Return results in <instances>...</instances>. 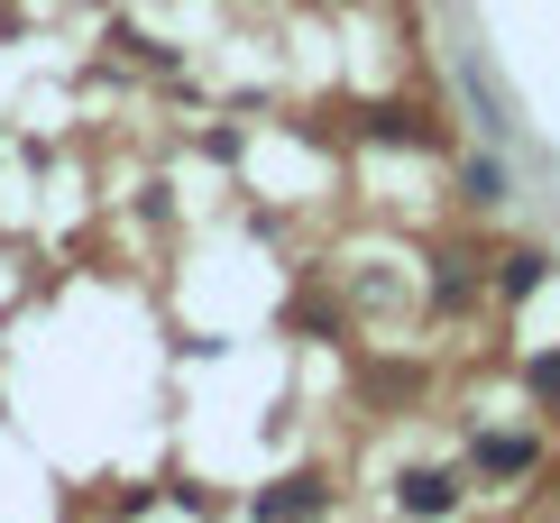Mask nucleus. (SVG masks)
I'll return each instance as SVG.
<instances>
[{"label":"nucleus","mask_w":560,"mask_h":523,"mask_svg":"<svg viewBox=\"0 0 560 523\" xmlns=\"http://www.w3.org/2000/svg\"><path fill=\"white\" fill-rule=\"evenodd\" d=\"M322 505H331V487H322V478H285V487H267V496H258V514H267V523H313Z\"/></svg>","instance_id":"obj_1"},{"label":"nucleus","mask_w":560,"mask_h":523,"mask_svg":"<svg viewBox=\"0 0 560 523\" xmlns=\"http://www.w3.org/2000/svg\"><path fill=\"white\" fill-rule=\"evenodd\" d=\"M478 468H487V478H533V468H542V441H497V432H487L478 441Z\"/></svg>","instance_id":"obj_2"},{"label":"nucleus","mask_w":560,"mask_h":523,"mask_svg":"<svg viewBox=\"0 0 560 523\" xmlns=\"http://www.w3.org/2000/svg\"><path fill=\"white\" fill-rule=\"evenodd\" d=\"M542 276H551V257H542V248H515V257H505V276H497V294H505V303H524Z\"/></svg>","instance_id":"obj_3"},{"label":"nucleus","mask_w":560,"mask_h":523,"mask_svg":"<svg viewBox=\"0 0 560 523\" xmlns=\"http://www.w3.org/2000/svg\"><path fill=\"white\" fill-rule=\"evenodd\" d=\"M405 505H413V514H451V505H459V487L441 478V468H413V478H405Z\"/></svg>","instance_id":"obj_4"},{"label":"nucleus","mask_w":560,"mask_h":523,"mask_svg":"<svg viewBox=\"0 0 560 523\" xmlns=\"http://www.w3.org/2000/svg\"><path fill=\"white\" fill-rule=\"evenodd\" d=\"M505 194H515L505 156H469V202H505Z\"/></svg>","instance_id":"obj_5"},{"label":"nucleus","mask_w":560,"mask_h":523,"mask_svg":"<svg viewBox=\"0 0 560 523\" xmlns=\"http://www.w3.org/2000/svg\"><path fill=\"white\" fill-rule=\"evenodd\" d=\"M533 395L560 404V349H542V359H533Z\"/></svg>","instance_id":"obj_6"}]
</instances>
